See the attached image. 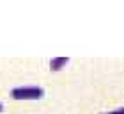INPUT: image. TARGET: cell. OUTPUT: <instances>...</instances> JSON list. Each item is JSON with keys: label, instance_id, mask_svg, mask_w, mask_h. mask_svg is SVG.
<instances>
[{"label": "cell", "instance_id": "obj_2", "mask_svg": "<svg viewBox=\"0 0 124 114\" xmlns=\"http://www.w3.org/2000/svg\"><path fill=\"white\" fill-rule=\"evenodd\" d=\"M0 109H2V104H0Z\"/></svg>", "mask_w": 124, "mask_h": 114}, {"label": "cell", "instance_id": "obj_1", "mask_svg": "<svg viewBox=\"0 0 124 114\" xmlns=\"http://www.w3.org/2000/svg\"><path fill=\"white\" fill-rule=\"evenodd\" d=\"M13 93L14 95H39L43 93V89L41 87H16L13 89Z\"/></svg>", "mask_w": 124, "mask_h": 114}]
</instances>
